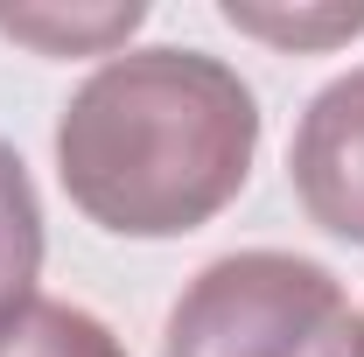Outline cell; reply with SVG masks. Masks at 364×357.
Listing matches in <instances>:
<instances>
[{
  "mask_svg": "<svg viewBox=\"0 0 364 357\" xmlns=\"http://www.w3.org/2000/svg\"><path fill=\"white\" fill-rule=\"evenodd\" d=\"M161 357H358V315L322 260L252 245L176 294Z\"/></svg>",
  "mask_w": 364,
  "mask_h": 357,
  "instance_id": "2",
  "label": "cell"
},
{
  "mask_svg": "<svg viewBox=\"0 0 364 357\" xmlns=\"http://www.w3.org/2000/svg\"><path fill=\"white\" fill-rule=\"evenodd\" d=\"M43 280V196L28 182V161L0 140V322L36 302Z\"/></svg>",
  "mask_w": 364,
  "mask_h": 357,
  "instance_id": "5",
  "label": "cell"
},
{
  "mask_svg": "<svg viewBox=\"0 0 364 357\" xmlns=\"http://www.w3.org/2000/svg\"><path fill=\"white\" fill-rule=\"evenodd\" d=\"M287 182L309 224H322L343 245H364V63L329 78L301 105L287 140Z\"/></svg>",
  "mask_w": 364,
  "mask_h": 357,
  "instance_id": "3",
  "label": "cell"
},
{
  "mask_svg": "<svg viewBox=\"0 0 364 357\" xmlns=\"http://www.w3.org/2000/svg\"><path fill=\"white\" fill-rule=\"evenodd\" d=\"M358 357H364V315H358Z\"/></svg>",
  "mask_w": 364,
  "mask_h": 357,
  "instance_id": "8",
  "label": "cell"
},
{
  "mask_svg": "<svg viewBox=\"0 0 364 357\" xmlns=\"http://www.w3.org/2000/svg\"><path fill=\"white\" fill-rule=\"evenodd\" d=\"M140 21H147L140 0H91V7H63V0L7 7L0 0V36L36 56H119L140 36Z\"/></svg>",
  "mask_w": 364,
  "mask_h": 357,
  "instance_id": "4",
  "label": "cell"
},
{
  "mask_svg": "<svg viewBox=\"0 0 364 357\" xmlns=\"http://www.w3.org/2000/svg\"><path fill=\"white\" fill-rule=\"evenodd\" d=\"M0 357H134V351L112 336V322H98L91 309L36 294V302H21L0 322Z\"/></svg>",
  "mask_w": 364,
  "mask_h": 357,
  "instance_id": "7",
  "label": "cell"
},
{
  "mask_svg": "<svg viewBox=\"0 0 364 357\" xmlns=\"http://www.w3.org/2000/svg\"><path fill=\"white\" fill-rule=\"evenodd\" d=\"M238 36H252V43H273V49H294V56H309V49H336L364 36V0H225L218 7Z\"/></svg>",
  "mask_w": 364,
  "mask_h": 357,
  "instance_id": "6",
  "label": "cell"
},
{
  "mask_svg": "<svg viewBox=\"0 0 364 357\" xmlns=\"http://www.w3.org/2000/svg\"><path fill=\"white\" fill-rule=\"evenodd\" d=\"M259 154V98L189 43L119 49L56 112L63 196L112 238H189L238 203Z\"/></svg>",
  "mask_w": 364,
  "mask_h": 357,
  "instance_id": "1",
  "label": "cell"
}]
</instances>
